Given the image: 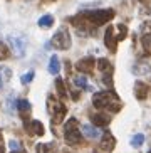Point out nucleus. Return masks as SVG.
<instances>
[{
    "label": "nucleus",
    "instance_id": "obj_31",
    "mask_svg": "<svg viewBox=\"0 0 151 153\" xmlns=\"http://www.w3.org/2000/svg\"><path fill=\"white\" fill-rule=\"evenodd\" d=\"M12 153H25V152H22V150H13Z\"/></svg>",
    "mask_w": 151,
    "mask_h": 153
},
{
    "label": "nucleus",
    "instance_id": "obj_17",
    "mask_svg": "<svg viewBox=\"0 0 151 153\" xmlns=\"http://www.w3.org/2000/svg\"><path fill=\"white\" fill-rule=\"evenodd\" d=\"M56 89H57V94L61 99H66L67 98V91H66V86H64V81L61 77L56 79Z\"/></svg>",
    "mask_w": 151,
    "mask_h": 153
},
{
    "label": "nucleus",
    "instance_id": "obj_18",
    "mask_svg": "<svg viewBox=\"0 0 151 153\" xmlns=\"http://www.w3.org/2000/svg\"><path fill=\"white\" fill-rule=\"evenodd\" d=\"M52 24H54V17H52V15H42V17L39 19V27H42V29L52 27Z\"/></svg>",
    "mask_w": 151,
    "mask_h": 153
},
{
    "label": "nucleus",
    "instance_id": "obj_32",
    "mask_svg": "<svg viewBox=\"0 0 151 153\" xmlns=\"http://www.w3.org/2000/svg\"><path fill=\"white\" fill-rule=\"evenodd\" d=\"M148 153H151V150H150V152H148Z\"/></svg>",
    "mask_w": 151,
    "mask_h": 153
},
{
    "label": "nucleus",
    "instance_id": "obj_7",
    "mask_svg": "<svg viewBox=\"0 0 151 153\" xmlns=\"http://www.w3.org/2000/svg\"><path fill=\"white\" fill-rule=\"evenodd\" d=\"M25 131L29 135L42 136L44 135V125H42L39 120H32L30 123H25Z\"/></svg>",
    "mask_w": 151,
    "mask_h": 153
},
{
    "label": "nucleus",
    "instance_id": "obj_1",
    "mask_svg": "<svg viewBox=\"0 0 151 153\" xmlns=\"http://www.w3.org/2000/svg\"><path fill=\"white\" fill-rule=\"evenodd\" d=\"M93 104L98 109H107L111 113H118L121 109L119 98L113 91H99L93 96Z\"/></svg>",
    "mask_w": 151,
    "mask_h": 153
},
{
    "label": "nucleus",
    "instance_id": "obj_30",
    "mask_svg": "<svg viewBox=\"0 0 151 153\" xmlns=\"http://www.w3.org/2000/svg\"><path fill=\"white\" fill-rule=\"evenodd\" d=\"M71 96H72V99H74V101H77V99H79V93H77V91H72Z\"/></svg>",
    "mask_w": 151,
    "mask_h": 153
},
{
    "label": "nucleus",
    "instance_id": "obj_6",
    "mask_svg": "<svg viewBox=\"0 0 151 153\" xmlns=\"http://www.w3.org/2000/svg\"><path fill=\"white\" fill-rule=\"evenodd\" d=\"M9 44L13 51V56H17V57H22L24 52H25V41H24V37H17V36H9Z\"/></svg>",
    "mask_w": 151,
    "mask_h": 153
},
{
    "label": "nucleus",
    "instance_id": "obj_13",
    "mask_svg": "<svg viewBox=\"0 0 151 153\" xmlns=\"http://www.w3.org/2000/svg\"><path fill=\"white\" fill-rule=\"evenodd\" d=\"M81 131L86 138H99L101 136V131L96 128V126H91V125H82L81 126Z\"/></svg>",
    "mask_w": 151,
    "mask_h": 153
},
{
    "label": "nucleus",
    "instance_id": "obj_20",
    "mask_svg": "<svg viewBox=\"0 0 151 153\" xmlns=\"http://www.w3.org/2000/svg\"><path fill=\"white\" fill-rule=\"evenodd\" d=\"M17 109L20 113H27L30 109V103L27 99H17Z\"/></svg>",
    "mask_w": 151,
    "mask_h": 153
},
{
    "label": "nucleus",
    "instance_id": "obj_26",
    "mask_svg": "<svg viewBox=\"0 0 151 153\" xmlns=\"http://www.w3.org/2000/svg\"><path fill=\"white\" fill-rule=\"evenodd\" d=\"M118 29H119V36L116 37V39H118V41H123V39H126V34H128V29H126V25L119 24V25H118Z\"/></svg>",
    "mask_w": 151,
    "mask_h": 153
},
{
    "label": "nucleus",
    "instance_id": "obj_4",
    "mask_svg": "<svg viewBox=\"0 0 151 153\" xmlns=\"http://www.w3.org/2000/svg\"><path fill=\"white\" fill-rule=\"evenodd\" d=\"M66 143L67 145H77L81 141V131L77 130V120L71 118L66 123Z\"/></svg>",
    "mask_w": 151,
    "mask_h": 153
},
{
    "label": "nucleus",
    "instance_id": "obj_23",
    "mask_svg": "<svg viewBox=\"0 0 151 153\" xmlns=\"http://www.w3.org/2000/svg\"><path fill=\"white\" fill-rule=\"evenodd\" d=\"M10 56V51H9V47L5 44H2L0 42V61H4V59H7Z\"/></svg>",
    "mask_w": 151,
    "mask_h": 153
},
{
    "label": "nucleus",
    "instance_id": "obj_19",
    "mask_svg": "<svg viewBox=\"0 0 151 153\" xmlns=\"http://www.w3.org/2000/svg\"><path fill=\"white\" fill-rule=\"evenodd\" d=\"M74 86L76 88H79V89H91L87 84V79L84 76H76L74 77Z\"/></svg>",
    "mask_w": 151,
    "mask_h": 153
},
{
    "label": "nucleus",
    "instance_id": "obj_5",
    "mask_svg": "<svg viewBox=\"0 0 151 153\" xmlns=\"http://www.w3.org/2000/svg\"><path fill=\"white\" fill-rule=\"evenodd\" d=\"M52 44H54V47L59 49V51H67L69 47H71V44H72L69 32L64 30V29L57 30L56 34H54V37H52Z\"/></svg>",
    "mask_w": 151,
    "mask_h": 153
},
{
    "label": "nucleus",
    "instance_id": "obj_24",
    "mask_svg": "<svg viewBox=\"0 0 151 153\" xmlns=\"http://www.w3.org/2000/svg\"><path fill=\"white\" fill-rule=\"evenodd\" d=\"M113 69H109V71L104 72V77H102V82L106 86H113Z\"/></svg>",
    "mask_w": 151,
    "mask_h": 153
},
{
    "label": "nucleus",
    "instance_id": "obj_22",
    "mask_svg": "<svg viewBox=\"0 0 151 153\" xmlns=\"http://www.w3.org/2000/svg\"><path fill=\"white\" fill-rule=\"evenodd\" d=\"M98 68L101 69L102 72H106V71H109V69H113L111 64H109V61H107V59H104V57L98 61Z\"/></svg>",
    "mask_w": 151,
    "mask_h": 153
},
{
    "label": "nucleus",
    "instance_id": "obj_28",
    "mask_svg": "<svg viewBox=\"0 0 151 153\" xmlns=\"http://www.w3.org/2000/svg\"><path fill=\"white\" fill-rule=\"evenodd\" d=\"M9 146H10V148H12V152H13V150H19V143H17V141H15V140H10Z\"/></svg>",
    "mask_w": 151,
    "mask_h": 153
},
{
    "label": "nucleus",
    "instance_id": "obj_8",
    "mask_svg": "<svg viewBox=\"0 0 151 153\" xmlns=\"http://www.w3.org/2000/svg\"><path fill=\"white\" fill-rule=\"evenodd\" d=\"M104 44H106V47L111 52H116V44H118V39L114 37V29L109 25V27L106 29V32H104Z\"/></svg>",
    "mask_w": 151,
    "mask_h": 153
},
{
    "label": "nucleus",
    "instance_id": "obj_29",
    "mask_svg": "<svg viewBox=\"0 0 151 153\" xmlns=\"http://www.w3.org/2000/svg\"><path fill=\"white\" fill-rule=\"evenodd\" d=\"M0 153H5V146H4V138L0 135Z\"/></svg>",
    "mask_w": 151,
    "mask_h": 153
},
{
    "label": "nucleus",
    "instance_id": "obj_21",
    "mask_svg": "<svg viewBox=\"0 0 151 153\" xmlns=\"http://www.w3.org/2000/svg\"><path fill=\"white\" fill-rule=\"evenodd\" d=\"M143 143H144V135H141V133L134 135L133 140H131V146H133V148H139Z\"/></svg>",
    "mask_w": 151,
    "mask_h": 153
},
{
    "label": "nucleus",
    "instance_id": "obj_16",
    "mask_svg": "<svg viewBox=\"0 0 151 153\" xmlns=\"http://www.w3.org/2000/svg\"><path fill=\"white\" fill-rule=\"evenodd\" d=\"M61 71V62H59V57L57 56H52L49 61V72L50 74H59Z\"/></svg>",
    "mask_w": 151,
    "mask_h": 153
},
{
    "label": "nucleus",
    "instance_id": "obj_9",
    "mask_svg": "<svg viewBox=\"0 0 151 153\" xmlns=\"http://www.w3.org/2000/svg\"><path fill=\"white\" fill-rule=\"evenodd\" d=\"M94 64H96L94 57H84L76 64V69H77L79 72H91L94 69Z\"/></svg>",
    "mask_w": 151,
    "mask_h": 153
},
{
    "label": "nucleus",
    "instance_id": "obj_10",
    "mask_svg": "<svg viewBox=\"0 0 151 153\" xmlns=\"http://www.w3.org/2000/svg\"><path fill=\"white\" fill-rule=\"evenodd\" d=\"M116 145V140L114 136L109 133V131H106L104 135H102V140H101V150H104V152H113V148H114Z\"/></svg>",
    "mask_w": 151,
    "mask_h": 153
},
{
    "label": "nucleus",
    "instance_id": "obj_3",
    "mask_svg": "<svg viewBox=\"0 0 151 153\" xmlns=\"http://www.w3.org/2000/svg\"><path fill=\"white\" fill-rule=\"evenodd\" d=\"M47 108H49V113L52 114V123H62L64 118H66V106L61 99H56L54 96H49L47 98Z\"/></svg>",
    "mask_w": 151,
    "mask_h": 153
},
{
    "label": "nucleus",
    "instance_id": "obj_2",
    "mask_svg": "<svg viewBox=\"0 0 151 153\" xmlns=\"http://www.w3.org/2000/svg\"><path fill=\"white\" fill-rule=\"evenodd\" d=\"M114 10L113 9H101V10H89V12H82V14L77 15L79 20L86 22L87 25H102V24H107L111 19H114Z\"/></svg>",
    "mask_w": 151,
    "mask_h": 153
},
{
    "label": "nucleus",
    "instance_id": "obj_14",
    "mask_svg": "<svg viewBox=\"0 0 151 153\" xmlns=\"http://www.w3.org/2000/svg\"><path fill=\"white\" fill-rule=\"evenodd\" d=\"M150 71H151V66L148 62H143V61H139V62H136L133 66V72H134V74H148Z\"/></svg>",
    "mask_w": 151,
    "mask_h": 153
},
{
    "label": "nucleus",
    "instance_id": "obj_11",
    "mask_svg": "<svg viewBox=\"0 0 151 153\" xmlns=\"http://www.w3.org/2000/svg\"><path fill=\"white\" fill-rule=\"evenodd\" d=\"M148 93H150V89H148V86L144 82H141V81L134 82V96H136V99H139V101L146 99Z\"/></svg>",
    "mask_w": 151,
    "mask_h": 153
},
{
    "label": "nucleus",
    "instance_id": "obj_12",
    "mask_svg": "<svg viewBox=\"0 0 151 153\" xmlns=\"http://www.w3.org/2000/svg\"><path fill=\"white\" fill-rule=\"evenodd\" d=\"M91 121L94 123V126H107L111 118L106 113H94V114H91Z\"/></svg>",
    "mask_w": 151,
    "mask_h": 153
},
{
    "label": "nucleus",
    "instance_id": "obj_15",
    "mask_svg": "<svg viewBox=\"0 0 151 153\" xmlns=\"http://www.w3.org/2000/svg\"><path fill=\"white\" fill-rule=\"evenodd\" d=\"M12 77V71L7 66H0V88H4L5 82Z\"/></svg>",
    "mask_w": 151,
    "mask_h": 153
},
{
    "label": "nucleus",
    "instance_id": "obj_27",
    "mask_svg": "<svg viewBox=\"0 0 151 153\" xmlns=\"http://www.w3.org/2000/svg\"><path fill=\"white\" fill-rule=\"evenodd\" d=\"M50 148V145H37V153H45Z\"/></svg>",
    "mask_w": 151,
    "mask_h": 153
},
{
    "label": "nucleus",
    "instance_id": "obj_25",
    "mask_svg": "<svg viewBox=\"0 0 151 153\" xmlns=\"http://www.w3.org/2000/svg\"><path fill=\"white\" fill-rule=\"evenodd\" d=\"M32 79H34V71H29V72H25V74L20 77V82H22V84H29Z\"/></svg>",
    "mask_w": 151,
    "mask_h": 153
}]
</instances>
